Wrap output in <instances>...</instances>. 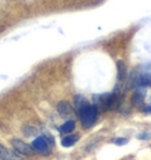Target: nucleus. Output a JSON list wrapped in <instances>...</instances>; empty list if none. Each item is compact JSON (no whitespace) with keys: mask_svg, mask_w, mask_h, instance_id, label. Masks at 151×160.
<instances>
[{"mask_svg":"<svg viewBox=\"0 0 151 160\" xmlns=\"http://www.w3.org/2000/svg\"><path fill=\"white\" fill-rule=\"evenodd\" d=\"M32 147L33 150L38 151V152H46L47 151V144H46V140L43 137H38L33 140L32 142Z\"/></svg>","mask_w":151,"mask_h":160,"instance_id":"6","label":"nucleus"},{"mask_svg":"<svg viewBox=\"0 0 151 160\" xmlns=\"http://www.w3.org/2000/svg\"><path fill=\"white\" fill-rule=\"evenodd\" d=\"M76 127V122L75 120H67V121H65L63 125L60 126V132H63V133H70V132H72V131L75 130Z\"/></svg>","mask_w":151,"mask_h":160,"instance_id":"10","label":"nucleus"},{"mask_svg":"<svg viewBox=\"0 0 151 160\" xmlns=\"http://www.w3.org/2000/svg\"><path fill=\"white\" fill-rule=\"evenodd\" d=\"M122 97L119 93H110V94H103L98 97V105L105 111H113L119 108L122 104Z\"/></svg>","mask_w":151,"mask_h":160,"instance_id":"2","label":"nucleus"},{"mask_svg":"<svg viewBox=\"0 0 151 160\" xmlns=\"http://www.w3.org/2000/svg\"><path fill=\"white\" fill-rule=\"evenodd\" d=\"M57 110H58V113L60 114V117H63V118H67L73 113V110H72V107L67 101H60L57 106Z\"/></svg>","mask_w":151,"mask_h":160,"instance_id":"4","label":"nucleus"},{"mask_svg":"<svg viewBox=\"0 0 151 160\" xmlns=\"http://www.w3.org/2000/svg\"><path fill=\"white\" fill-rule=\"evenodd\" d=\"M112 142L118 146H122V145L128 144V139H125V138H115V139L112 140Z\"/></svg>","mask_w":151,"mask_h":160,"instance_id":"12","label":"nucleus"},{"mask_svg":"<svg viewBox=\"0 0 151 160\" xmlns=\"http://www.w3.org/2000/svg\"><path fill=\"white\" fill-rule=\"evenodd\" d=\"M75 105H76V108L77 111L79 112L81 110H83L84 107L89 105V102H87V100L83 97V95H76L75 97Z\"/></svg>","mask_w":151,"mask_h":160,"instance_id":"8","label":"nucleus"},{"mask_svg":"<svg viewBox=\"0 0 151 160\" xmlns=\"http://www.w3.org/2000/svg\"><path fill=\"white\" fill-rule=\"evenodd\" d=\"M145 112L146 113H151V105L148 106V107H145Z\"/></svg>","mask_w":151,"mask_h":160,"instance_id":"14","label":"nucleus"},{"mask_svg":"<svg viewBox=\"0 0 151 160\" xmlns=\"http://www.w3.org/2000/svg\"><path fill=\"white\" fill-rule=\"evenodd\" d=\"M81 122L84 128H90L91 126L95 125V122L98 119V107L97 105H89L84 107L83 110L78 112Z\"/></svg>","mask_w":151,"mask_h":160,"instance_id":"1","label":"nucleus"},{"mask_svg":"<svg viewBox=\"0 0 151 160\" xmlns=\"http://www.w3.org/2000/svg\"><path fill=\"white\" fill-rule=\"evenodd\" d=\"M0 158L3 160H14L15 157L6 148L5 146L0 144Z\"/></svg>","mask_w":151,"mask_h":160,"instance_id":"11","label":"nucleus"},{"mask_svg":"<svg viewBox=\"0 0 151 160\" xmlns=\"http://www.w3.org/2000/svg\"><path fill=\"white\" fill-rule=\"evenodd\" d=\"M12 146H13V148H14L19 154L32 155L34 153L33 148H32L29 144H26V142H24V141H21V140H19V139L12 140Z\"/></svg>","mask_w":151,"mask_h":160,"instance_id":"3","label":"nucleus"},{"mask_svg":"<svg viewBox=\"0 0 151 160\" xmlns=\"http://www.w3.org/2000/svg\"><path fill=\"white\" fill-rule=\"evenodd\" d=\"M144 98H145V92H144V90L143 88H138L133 93V95H132L131 102H132V105L135 106H141L143 104V101H144Z\"/></svg>","mask_w":151,"mask_h":160,"instance_id":"5","label":"nucleus"},{"mask_svg":"<svg viewBox=\"0 0 151 160\" xmlns=\"http://www.w3.org/2000/svg\"><path fill=\"white\" fill-rule=\"evenodd\" d=\"M126 78V67H125V64H124V61H117V80H118V82L122 84Z\"/></svg>","mask_w":151,"mask_h":160,"instance_id":"7","label":"nucleus"},{"mask_svg":"<svg viewBox=\"0 0 151 160\" xmlns=\"http://www.w3.org/2000/svg\"><path fill=\"white\" fill-rule=\"evenodd\" d=\"M150 137H151L150 133H145V132L138 135V138H139V139H142V140H145V139H148V138H150Z\"/></svg>","mask_w":151,"mask_h":160,"instance_id":"13","label":"nucleus"},{"mask_svg":"<svg viewBox=\"0 0 151 160\" xmlns=\"http://www.w3.org/2000/svg\"><path fill=\"white\" fill-rule=\"evenodd\" d=\"M78 141V137L77 135H66L65 138L61 139V145L64 147H71L73 146Z\"/></svg>","mask_w":151,"mask_h":160,"instance_id":"9","label":"nucleus"},{"mask_svg":"<svg viewBox=\"0 0 151 160\" xmlns=\"http://www.w3.org/2000/svg\"><path fill=\"white\" fill-rule=\"evenodd\" d=\"M150 87H151V78H150Z\"/></svg>","mask_w":151,"mask_h":160,"instance_id":"15","label":"nucleus"}]
</instances>
